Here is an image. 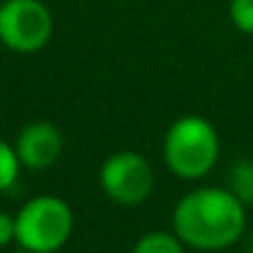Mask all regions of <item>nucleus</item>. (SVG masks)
Instances as JSON below:
<instances>
[{
    "mask_svg": "<svg viewBox=\"0 0 253 253\" xmlns=\"http://www.w3.org/2000/svg\"><path fill=\"white\" fill-rule=\"evenodd\" d=\"M12 148H15L17 160L25 169H47L59 160L62 148H64V138L54 123L37 121V123L25 126L17 133V140Z\"/></svg>",
    "mask_w": 253,
    "mask_h": 253,
    "instance_id": "6",
    "label": "nucleus"
},
{
    "mask_svg": "<svg viewBox=\"0 0 253 253\" xmlns=\"http://www.w3.org/2000/svg\"><path fill=\"white\" fill-rule=\"evenodd\" d=\"M54 35V17L42 0L0 2V42L17 54H35Z\"/></svg>",
    "mask_w": 253,
    "mask_h": 253,
    "instance_id": "4",
    "label": "nucleus"
},
{
    "mask_svg": "<svg viewBox=\"0 0 253 253\" xmlns=\"http://www.w3.org/2000/svg\"><path fill=\"white\" fill-rule=\"evenodd\" d=\"M98 184L103 194L116 204L135 207L150 197L155 187V174L143 155L133 150H121L103 160L98 169Z\"/></svg>",
    "mask_w": 253,
    "mask_h": 253,
    "instance_id": "5",
    "label": "nucleus"
},
{
    "mask_svg": "<svg viewBox=\"0 0 253 253\" xmlns=\"http://www.w3.org/2000/svg\"><path fill=\"white\" fill-rule=\"evenodd\" d=\"M246 207L253 204V160L244 158L236 160L229 169V184H226Z\"/></svg>",
    "mask_w": 253,
    "mask_h": 253,
    "instance_id": "8",
    "label": "nucleus"
},
{
    "mask_svg": "<svg viewBox=\"0 0 253 253\" xmlns=\"http://www.w3.org/2000/svg\"><path fill=\"white\" fill-rule=\"evenodd\" d=\"M74 231L72 207L54 194L32 197L15 214V244L32 253L62 251Z\"/></svg>",
    "mask_w": 253,
    "mask_h": 253,
    "instance_id": "3",
    "label": "nucleus"
},
{
    "mask_svg": "<svg viewBox=\"0 0 253 253\" xmlns=\"http://www.w3.org/2000/svg\"><path fill=\"white\" fill-rule=\"evenodd\" d=\"M184 249L174 231H148L135 241L130 253H184Z\"/></svg>",
    "mask_w": 253,
    "mask_h": 253,
    "instance_id": "7",
    "label": "nucleus"
},
{
    "mask_svg": "<svg viewBox=\"0 0 253 253\" xmlns=\"http://www.w3.org/2000/svg\"><path fill=\"white\" fill-rule=\"evenodd\" d=\"M10 253H32V251H25V249H17V251H10Z\"/></svg>",
    "mask_w": 253,
    "mask_h": 253,
    "instance_id": "12",
    "label": "nucleus"
},
{
    "mask_svg": "<svg viewBox=\"0 0 253 253\" xmlns=\"http://www.w3.org/2000/svg\"><path fill=\"white\" fill-rule=\"evenodd\" d=\"M229 20L239 32L253 35V0H229Z\"/></svg>",
    "mask_w": 253,
    "mask_h": 253,
    "instance_id": "10",
    "label": "nucleus"
},
{
    "mask_svg": "<svg viewBox=\"0 0 253 253\" xmlns=\"http://www.w3.org/2000/svg\"><path fill=\"white\" fill-rule=\"evenodd\" d=\"M172 231L187 249L226 251L246 231V204L229 187H197L174 204Z\"/></svg>",
    "mask_w": 253,
    "mask_h": 253,
    "instance_id": "1",
    "label": "nucleus"
},
{
    "mask_svg": "<svg viewBox=\"0 0 253 253\" xmlns=\"http://www.w3.org/2000/svg\"><path fill=\"white\" fill-rule=\"evenodd\" d=\"M221 140L216 128L202 116H182L163 138V158L179 179H202L219 163Z\"/></svg>",
    "mask_w": 253,
    "mask_h": 253,
    "instance_id": "2",
    "label": "nucleus"
},
{
    "mask_svg": "<svg viewBox=\"0 0 253 253\" xmlns=\"http://www.w3.org/2000/svg\"><path fill=\"white\" fill-rule=\"evenodd\" d=\"M15 241V216L0 211V249Z\"/></svg>",
    "mask_w": 253,
    "mask_h": 253,
    "instance_id": "11",
    "label": "nucleus"
},
{
    "mask_svg": "<svg viewBox=\"0 0 253 253\" xmlns=\"http://www.w3.org/2000/svg\"><path fill=\"white\" fill-rule=\"evenodd\" d=\"M20 169H22V165L17 160L15 148L10 143L0 140V194L15 187V182L20 177Z\"/></svg>",
    "mask_w": 253,
    "mask_h": 253,
    "instance_id": "9",
    "label": "nucleus"
}]
</instances>
